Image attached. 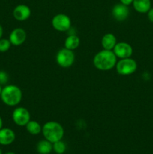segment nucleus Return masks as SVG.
Returning <instances> with one entry per match:
<instances>
[{
	"mask_svg": "<svg viewBox=\"0 0 153 154\" xmlns=\"http://www.w3.org/2000/svg\"><path fill=\"white\" fill-rule=\"evenodd\" d=\"M26 32L22 28H16L11 31L9 35V40L12 45L20 46L26 40Z\"/></svg>",
	"mask_w": 153,
	"mask_h": 154,
	"instance_id": "9d476101",
	"label": "nucleus"
},
{
	"mask_svg": "<svg viewBox=\"0 0 153 154\" xmlns=\"http://www.w3.org/2000/svg\"><path fill=\"white\" fill-rule=\"evenodd\" d=\"M52 150V143L47 140H41L37 144V151L39 154H50Z\"/></svg>",
	"mask_w": 153,
	"mask_h": 154,
	"instance_id": "dca6fc26",
	"label": "nucleus"
},
{
	"mask_svg": "<svg viewBox=\"0 0 153 154\" xmlns=\"http://www.w3.org/2000/svg\"><path fill=\"white\" fill-rule=\"evenodd\" d=\"M52 26L56 31H68L71 27V20L68 15L64 14H58L52 17Z\"/></svg>",
	"mask_w": 153,
	"mask_h": 154,
	"instance_id": "0eeeda50",
	"label": "nucleus"
},
{
	"mask_svg": "<svg viewBox=\"0 0 153 154\" xmlns=\"http://www.w3.org/2000/svg\"><path fill=\"white\" fill-rule=\"evenodd\" d=\"M10 46H11V43H10L9 39H0V52L1 53H4L8 51L10 49Z\"/></svg>",
	"mask_w": 153,
	"mask_h": 154,
	"instance_id": "6ab92c4d",
	"label": "nucleus"
},
{
	"mask_svg": "<svg viewBox=\"0 0 153 154\" xmlns=\"http://www.w3.org/2000/svg\"><path fill=\"white\" fill-rule=\"evenodd\" d=\"M41 132L45 139L52 144L62 139L64 134L63 126L56 121H48L44 123Z\"/></svg>",
	"mask_w": 153,
	"mask_h": 154,
	"instance_id": "7ed1b4c3",
	"label": "nucleus"
},
{
	"mask_svg": "<svg viewBox=\"0 0 153 154\" xmlns=\"http://www.w3.org/2000/svg\"><path fill=\"white\" fill-rule=\"evenodd\" d=\"M56 60L60 67L67 69L73 66L75 61V54L74 51L65 48H62L57 52Z\"/></svg>",
	"mask_w": 153,
	"mask_h": 154,
	"instance_id": "39448f33",
	"label": "nucleus"
},
{
	"mask_svg": "<svg viewBox=\"0 0 153 154\" xmlns=\"http://www.w3.org/2000/svg\"><path fill=\"white\" fill-rule=\"evenodd\" d=\"M2 101L8 106H16L22 99V92L19 87L13 84L3 87L1 93Z\"/></svg>",
	"mask_w": 153,
	"mask_h": 154,
	"instance_id": "f03ea898",
	"label": "nucleus"
},
{
	"mask_svg": "<svg viewBox=\"0 0 153 154\" xmlns=\"http://www.w3.org/2000/svg\"><path fill=\"white\" fill-rule=\"evenodd\" d=\"M117 57L112 51L103 49L94 55L93 65L100 71H110L116 67Z\"/></svg>",
	"mask_w": 153,
	"mask_h": 154,
	"instance_id": "f257e3e1",
	"label": "nucleus"
},
{
	"mask_svg": "<svg viewBox=\"0 0 153 154\" xmlns=\"http://www.w3.org/2000/svg\"><path fill=\"white\" fill-rule=\"evenodd\" d=\"M4 154H15V153H13V152H8V153H6Z\"/></svg>",
	"mask_w": 153,
	"mask_h": 154,
	"instance_id": "a878e982",
	"label": "nucleus"
},
{
	"mask_svg": "<svg viewBox=\"0 0 153 154\" xmlns=\"http://www.w3.org/2000/svg\"><path fill=\"white\" fill-rule=\"evenodd\" d=\"M16 138L15 132L9 128H2L0 129V144L9 145L14 141Z\"/></svg>",
	"mask_w": 153,
	"mask_h": 154,
	"instance_id": "f8f14e48",
	"label": "nucleus"
},
{
	"mask_svg": "<svg viewBox=\"0 0 153 154\" xmlns=\"http://www.w3.org/2000/svg\"><path fill=\"white\" fill-rule=\"evenodd\" d=\"M147 16L148 19L149 20L150 22L153 23V8H151L148 12H147Z\"/></svg>",
	"mask_w": 153,
	"mask_h": 154,
	"instance_id": "412c9836",
	"label": "nucleus"
},
{
	"mask_svg": "<svg viewBox=\"0 0 153 154\" xmlns=\"http://www.w3.org/2000/svg\"><path fill=\"white\" fill-rule=\"evenodd\" d=\"M116 44V37L112 33H106L102 37L101 45L103 49L112 51Z\"/></svg>",
	"mask_w": 153,
	"mask_h": 154,
	"instance_id": "ddd939ff",
	"label": "nucleus"
},
{
	"mask_svg": "<svg viewBox=\"0 0 153 154\" xmlns=\"http://www.w3.org/2000/svg\"><path fill=\"white\" fill-rule=\"evenodd\" d=\"M116 69L118 75H124V76L130 75L134 73L137 69V63L130 57L120 59L118 61H117Z\"/></svg>",
	"mask_w": 153,
	"mask_h": 154,
	"instance_id": "20e7f679",
	"label": "nucleus"
},
{
	"mask_svg": "<svg viewBox=\"0 0 153 154\" xmlns=\"http://www.w3.org/2000/svg\"><path fill=\"white\" fill-rule=\"evenodd\" d=\"M0 154H2V150L0 149Z\"/></svg>",
	"mask_w": 153,
	"mask_h": 154,
	"instance_id": "bb28decb",
	"label": "nucleus"
},
{
	"mask_svg": "<svg viewBox=\"0 0 153 154\" xmlns=\"http://www.w3.org/2000/svg\"><path fill=\"white\" fill-rule=\"evenodd\" d=\"M80 40L77 35H70L66 38L64 41V48L71 51H74L80 46Z\"/></svg>",
	"mask_w": 153,
	"mask_h": 154,
	"instance_id": "2eb2a0df",
	"label": "nucleus"
},
{
	"mask_svg": "<svg viewBox=\"0 0 153 154\" xmlns=\"http://www.w3.org/2000/svg\"><path fill=\"white\" fill-rule=\"evenodd\" d=\"M2 90V85H1V84H0V96H1Z\"/></svg>",
	"mask_w": 153,
	"mask_h": 154,
	"instance_id": "393cba45",
	"label": "nucleus"
},
{
	"mask_svg": "<svg viewBox=\"0 0 153 154\" xmlns=\"http://www.w3.org/2000/svg\"><path fill=\"white\" fill-rule=\"evenodd\" d=\"M112 51L118 59L129 58L133 54V48L131 45L124 42H117Z\"/></svg>",
	"mask_w": 153,
	"mask_h": 154,
	"instance_id": "6e6552de",
	"label": "nucleus"
},
{
	"mask_svg": "<svg viewBox=\"0 0 153 154\" xmlns=\"http://www.w3.org/2000/svg\"><path fill=\"white\" fill-rule=\"evenodd\" d=\"M26 129L28 133L33 135H38L42 132V126L35 120H30L26 126Z\"/></svg>",
	"mask_w": 153,
	"mask_h": 154,
	"instance_id": "f3484780",
	"label": "nucleus"
},
{
	"mask_svg": "<svg viewBox=\"0 0 153 154\" xmlns=\"http://www.w3.org/2000/svg\"><path fill=\"white\" fill-rule=\"evenodd\" d=\"M133 1L134 0H120V3L128 6V5H130V4H132V3H133Z\"/></svg>",
	"mask_w": 153,
	"mask_h": 154,
	"instance_id": "4be33fe9",
	"label": "nucleus"
},
{
	"mask_svg": "<svg viewBox=\"0 0 153 154\" xmlns=\"http://www.w3.org/2000/svg\"><path fill=\"white\" fill-rule=\"evenodd\" d=\"M133 6L135 11L140 14H146L151 8V0H134Z\"/></svg>",
	"mask_w": 153,
	"mask_h": 154,
	"instance_id": "4468645a",
	"label": "nucleus"
},
{
	"mask_svg": "<svg viewBox=\"0 0 153 154\" xmlns=\"http://www.w3.org/2000/svg\"><path fill=\"white\" fill-rule=\"evenodd\" d=\"M2 35H3V28L1 25H0V39L2 38Z\"/></svg>",
	"mask_w": 153,
	"mask_h": 154,
	"instance_id": "5701e85b",
	"label": "nucleus"
},
{
	"mask_svg": "<svg viewBox=\"0 0 153 154\" xmlns=\"http://www.w3.org/2000/svg\"><path fill=\"white\" fill-rule=\"evenodd\" d=\"M52 150L57 154H63L66 150V145L62 140L52 144Z\"/></svg>",
	"mask_w": 153,
	"mask_h": 154,
	"instance_id": "a211bd4d",
	"label": "nucleus"
},
{
	"mask_svg": "<svg viewBox=\"0 0 153 154\" xmlns=\"http://www.w3.org/2000/svg\"><path fill=\"white\" fill-rule=\"evenodd\" d=\"M14 123L19 126H26L31 120V115L27 108L24 107H17L12 113Z\"/></svg>",
	"mask_w": 153,
	"mask_h": 154,
	"instance_id": "423d86ee",
	"label": "nucleus"
},
{
	"mask_svg": "<svg viewBox=\"0 0 153 154\" xmlns=\"http://www.w3.org/2000/svg\"><path fill=\"white\" fill-rule=\"evenodd\" d=\"M3 126V120H2V118L1 117V116H0V129L2 128Z\"/></svg>",
	"mask_w": 153,
	"mask_h": 154,
	"instance_id": "b1692460",
	"label": "nucleus"
},
{
	"mask_svg": "<svg viewBox=\"0 0 153 154\" xmlns=\"http://www.w3.org/2000/svg\"><path fill=\"white\" fill-rule=\"evenodd\" d=\"M130 14L128 6L122 3L115 5L112 9V15L114 19L117 21H124L128 19Z\"/></svg>",
	"mask_w": 153,
	"mask_h": 154,
	"instance_id": "1a4fd4ad",
	"label": "nucleus"
},
{
	"mask_svg": "<svg viewBox=\"0 0 153 154\" xmlns=\"http://www.w3.org/2000/svg\"><path fill=\"white\" fill-rule=\"evenodd\" d=\"M13 16L18 21H25L31 16V9L26 5H18L13 11Z\"/></svg>",
	"mask_w": 153,
	"mask_h": 154,
	"instance_id": "9b49d317",
	"label": "nucleus"
},
{
	"mask_svg": "<svg viewBox=\"0 0 153 154\" xmlns=\"http://www.w3.org/2000/svg\"><path fill=\"white\" fill-rule=\"evenodd\" d=\"M8 81V75L4 71L0 70V84H6Z\"/></svg>",
	"mask_w": 153,
	"mask_h": 154,
	"instance_id": "aec40b11",
	"label": "nucleus"
}]
</instances>
